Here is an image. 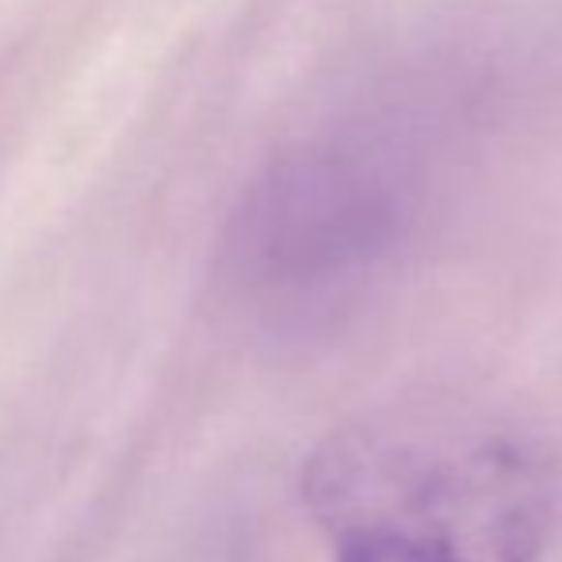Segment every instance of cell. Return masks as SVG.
<instances>
[{
    "label": "cell",
    "mask_w": 562,
    "mask_h": 562,
    "mask_svg": "<svg viewBox=\"0 0 562 562\" xmlns=\"http://www.w3.org/2000/svg\"><path fill=\"white\" fill-rule=\"evenodd\" d=\"M448 131L425 104H371L291 142L234 211L223 280L268 340L356 322L402 272L437 200Z\"/></svg>",
    "instance_id": "1"
},
{
    "label": "cell",
    "mask_w": 562,
    "mask_h": 562,
    "mask_svg": "<svg viewBox=\"0 0 562 562\" xmlns=\"http://www.w3.org/2000/svg\"><path fill=\"white\" fill-rule=\"evenodd\" d=\"M329 543H334V562H445L417 548H406V543L379 540V536H340Z\"/></svg>",
    "instance_id": "3"
},
{
    "label": "cell",
    "mask_w": 562,
    "mask_h": 562,
    "mask_svg": "<svg viewBox=\"0 0 562 562\" xmlns=\"http://www.w3.org/2000/svg\"><path fill=\"white\" fill-rule=\"evenodd\" d=\"M303 494L329 540L379 536L445 562H540L562 479L520 425L422 402L334 432L306 463Z\"/></svg>",
    "instance_id": "2"
}]
</instances>
